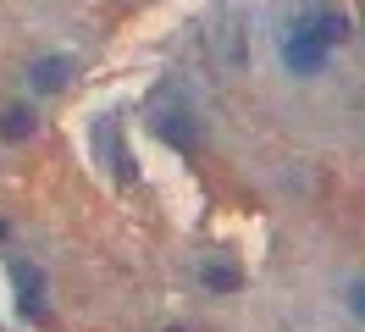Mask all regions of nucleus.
Wrapping results in <instances>:
<instances>
[{"instance_id":"nucleus-1","label":"nucleus","mask_w":365,"mask_h":332,"mask_svg":"<svg viewBox=\"0 0 365 332\" xmlns=\"http://www.w3.org/2000/svg\"><path fill=\"white\" fill-rule=\"evenodd\" d=\"M327 50H332V44L316 34V11H310V17L299 22L294 34H288V44H282V61H288V72H294V78H316L321 66H327Z\"/></svg>"},{"instance_id":"nucleus-3","label":"nucleus","mask_w":365,"mask_h":332,"mask_svg":"<svg viewBox=\"0 0 365 332\" xmlns=\"http://www.w3.org/2000/svg\"><path fill=\"white\" fill-rule=\"evenodd\" d=\"M28 133H34V106H6L0 111V139H6V144H23Z\"/></svg>"},{"instance_id":"nucleus-8","label":"nucleus","mask_w":365,"mask_h":332,"mask_svg":"<svg viewBox=\"0 0 365 332\" xmlns=\"http://www.w3.org/2000/svg\"><path fill=\"white\" fill-rule=\"evenodd\" d=\"M172 332H182V327H172Z\"/></svg>"},{"instance_id":"nucleus-7","label":"nucleus","mask_w":365,"mask_h":332,"mask_svg":"<svg viewBox=\"0 0 365 332\" xmlns=\"http://www.w3.org/2000/svg\"><path fill=\"white\" fill-rule=\"evenodd\" d=\"M343 305H349V310H354V316L365 321V277H360V283H349V288H343Z\"/></svg>"},{"instance_id":"nucleus-5","label":"nucleus","mask_w":365,"mask_h":332,"mask_svg":"<svg viewBox=\"0 0 365 332\" xmlns=\"http://www.w3.org/2000/svg\"><path fill=\"white\" fill-rule=\"evenodd\" d=\"M200 277H205L210 293H238V283H244V277H238V266H222V261H210Z\"/></svg>"},{"instance_id":"nucleus-4","label":"nucleus","mask_w":365,"mask_h":332,"mask_svg":"<svg viewBox=\"0 0 365 332\" xmlns=\"http://www.w3.org/2000/svg\"><path fill=\"white\" fill-rule=\"evenodd\" d=\"M39 271H34V266H17V293H23V299H17V305H23V316H45V299H39Z\"/></svg>"},{"instance_id":"nucleus-2","label":"nucleus","mask_w":365,"mask_h":332,"mask_svg":"<svg viewBox=\"0 0 365 332\" xmlns=\"http://www.w3.org/2000/svg\"><path fill=\"white\" fill-rule=\"evenodd\" d=\"M67 78H72V56H39V61L28 66V84L39 89V94H56Z\"/></svg>"},{"instance_id":"nucleus-6","label":"nucleus","mask_w":365,"mask_h":332,"mask_svg":"<svg viewBox=\"0 0 365 332\" xmlns=\"http://www.w3.org/2000/svg\"><path fill=\"white\" fill-rule=\"evenodd\" d=\"M155 133H166L178 150H188V133H182V116H155Z\"/></svg>"}]
</instances>
